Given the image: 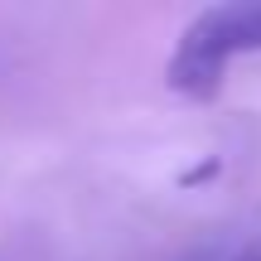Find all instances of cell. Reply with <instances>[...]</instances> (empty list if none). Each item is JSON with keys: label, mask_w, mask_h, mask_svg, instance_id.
Here are the masks:
<instances>
[{"label": "cell", "mask_w": 261, "mask_h": 261, "mask_svg": "<svg viewBox=\"0 0 261 261\" xmlns=\"http://www.w3.org/2000/svg\"><path fill=\"white\" fill-rule=\"evenodd\" d=\"M232 261H261V232H256V237H252V242H247V247H242V252H237Z\"/></svg>", "instance_id": "obj_2"}, {"label": "cell", "mask_w": 261, "mask_h": 261, "mask_svg": "<svg viewBox=\"0 0 261 261\" xmlns=\"http://www.w3.org/2000/svg\"><path fill=\"white\" fill-rule=\"evenodd\" d=\"M261 48V0H232V5H213L189 29L179 34L174 54L165 63L169 92L189 97V102H208L223 87V73L232 58L256 54Z\"/></svg>", "instance_id": "obj_1"}]
</instances>
